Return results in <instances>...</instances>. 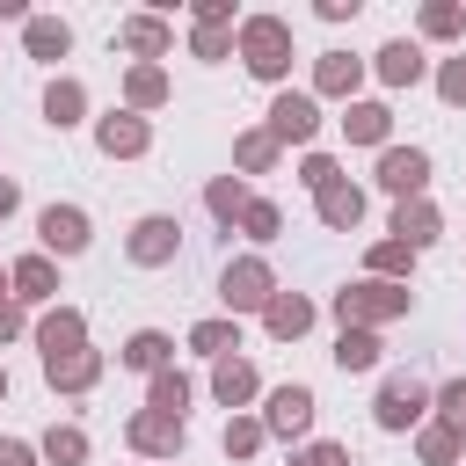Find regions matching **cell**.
Here are the masks:
<instances>
[{
  "mask_svg": "<svg viewBox=\"0 0 466 466\" xmlns=\"http://www.w3.org/2000/svg\"><path fill=\"white\" fill-rule=\"evenodd\" d=\"M44 371H51L58 386H87V379H95V357H80V320H73V313L44 320Z\"/></svg>",
  "mask_w": 466,
  "mask_h": 466,
  "instance_id": "1",
  "label": "cell"
},
{
  "mask_svg": "<svg viewBox=\"0 0 466 466\" xmlns=\"http://www.w3.org/2000/svg\"><path fill=\"white\" fill-rule=\"evenodd\" d=\"M415 415H422V386H415V379H386V393H379V422H386V430H408Z\"/></svg>",
  "mask_w": 466,
  "mask_h": 466,
  "instance_id": "2",
  "label": "cell"
},
{
  "mask_svg": "<svg viewBox=\"0 0 466 466\" xmlns=\"http://www.w3.org/2000/svg\"><path fill=\"white\" fill-rule=\"evenodd\" d=\"M306 422H313V393H306V386H277V400H269V430L291 437V430H306Z\"/></svg>",
  "mask_w": 466,
  "mask_h": 466,
  "instance_id": "3",
  "label": "cell"
},
{
  "mask_svg": "<svg viewBox=\"0 0 466 466\" xmlns=\"http://www.w3.org/2000/svg\"><path fill=\"white\" fill-rule=\"evenodd\" d=\"M248 66L255 73H284V29L277 22H255L248 29Z\"/></svg>",
  "mask_w": 466,
  "mask_h": 466,
  "instance_id": "4",
  "label": "cell"
},
{
  "mask_svg": "<svg viewBox=\"0 0 466 466\" xmlns=\"http://www.w3.org/2000/svg\"><path fill=\"white\" fill-rule=\"evenodd\" d=\"M313 124H320V116H313L306 95H284V102L269 109V131H277V138H313Z\"/></svg>",
  "mask_w": 466,
  "mask_h": 466,
  "instance_id": "5",
  "label": "cell"
},
{
  "mask_svg": "<svg viewBox=\"0 0 466 466\" xmlns=\"http://www.w3.org/2000/svg\"><path fill=\"white\" fill-rule=\"evenodd\" d=\"M422 175H430V160H422V153H386V160H379V182H386V189H400V197H415V189H422Z\"/></svg>",
  "mask_w": 466,
  "mask_h": 466,
  "instance_id": "6",
  "label": "cell"
},
{
  "mask_svg": "<svg viewBox=\"0 0 466 466\" xmlns=\"http://www.w3.org/2000/svg\"><path fill=\"white\" fill-rule=\"evenodd\" d=\"M44 240H51L58 255H80V248H87V218H80V211H58V204H51V211H44Z\"/></svg>",
  "mask_w": 466,
  "mask_h": 466,
  "instance_id": "7",
  "label": "cell"
},
{
  "mask_svg": "<svg viewBox=\"0 0 466 466\" xmlns=\"http://www.w3.org/2000/svg\"><path fill=\"white\" fill-rule=\"evenodd\" d=\"M262 299H269V269H262V262L226 269V306H262Z\"/></svg>",
  "mask_w": 466,
  "mask_h": 466,
  "instance_id": "8",
  "label": "cell"
},
{
  "mask_svg": "<svg viewBox=\"0 0 466 466\" xmlns=\"http://www.w3.org/2000/svg\"><path fill=\"white\" fill-rule=\"evenodd\" d=\"M408 291H386V284H364V291H342V320L350 313H400Z\"/></svg>",
  "mask_w": 466,
  "mask_h": 466,
  "instance_id": "9",
  "label": "cell"
},
{
  "mask_svg": "<svg viewBox=\"0 0 466 466\" xmlns=\"http://www.w3.org/2000/svg\"><path fill=\"white\" fill-rule=\"evenodd\" d=\"M167 248H175V226H167V218H146V226L131 233V255H138V262H167Z\"/></svg>",
  "mask_w": 466,
  "mask_h": 466,
  "instance_id": "10",
  "label": "cell"
},
{
  "mask_svg": "<svg viewBox=\"0 0 466 466\" xmlns=\"http://www.w3.org/2000/svg\"><path fill=\"white\" fill-rule=\"evenodd\" d=\"M357 211H364V197H357V189H342V182H328V189H320V218H328V226H357Z\"/></svg>",
  "mask_w": 466,
  "mask_h": 466,
  "instance_id": "11",
  "label": "cell"
},
{
  "mask_svg": "<svg viewBox=\"0 0 466 466\" xmlns=\"http://www.w3.org/2000/svg\"><path fill=\"white\" fill-rule=\"evenodd\" d=\"M131 437H138V451H167V444H182V415H146Z\"/></svg>",
  "mask_w": 466,
  "mask_h": 466,
  "instance_id": "12",
  "label": "cell"
},
{
  "mask_svg": "<svg viewBox=\"0 0 466 466\" xmlns=\"http://www.w3.org/2000/svg\"><path fill=\"white\" fill-rule=\"evenodd\" d=\"M211 386H218V400H226V408H240V400L255 393V371L233 357V364H218V379H211Z\"/></svg>",
  "mask_w": 466,
  "mask_h": 466,
  "instance_id": "13",
  "label": "cell"
},
{
  "mask_svg": "<svg viewBox=\"0 0 466 466\" xmlns=\"http://www.w3.org/2000/svg\"><path fill=\"white\" fill-rule=\"evenodd\" d=\"M102 146H109V153H138V146H146V124H131V116H109V124H102Z\"/></svg>",
  "mask_w": 466,
  "mask_h": 466,
  "instance_id": "14",
  "label": "cell"
},
{
  "mask_svg": "<svg viewBox=\"0 0 466 466\" xmlns=\"http://www.w3.org/2000/svg\"><path fill=\"white\" fill-rule=\"evenodd\" d=\"M306 320H313V306H306V299H277V306H269V335H299Z\"/></svg>",
  "mask_w": 466,
  "mask_h": 466,
  "instance_id": "15",
  "label": "cell"
},
{
  "mask_svg": "<svg viewBox=\"0 0 466 466\" xmlns=\"http://www.w3.org/2000/svg\"><path fill=\"white\" fill-rule=\"evenodd\" d=\"M393 233H408V248H422V240L437 233V218H430V204H415V211L400 204V218H393Z\"/></svg>",
  "mask_w": 466,
  "mask_h": 466,
  "instance_id": "16",
  "label": "cell"
},
{
  "mask_svg": "<svg viewBox=\"0 0 466 466\" xmlns=\"http://www.w3.org/2000/svg\"><path fill=\"white\" fill-rule=\"evenodd\" d=\"M160 357H167V335H131V350H124V364H138V371H160Z\"/></svg>",
  "mask_w": 466,
  "mask_h": 466,
  "instance_id": "17",
  "label": "cell"
},
{
  "mask_svg": "<svg viewBox=\"0 0 466 466\" xmlns=\"http://www.w3.org/2000/svg\"><path fill=\"white\" fill-rule=\"evenodd\" d=\"M379 58H386V80H415V73H422V58H415V44H386Z\"/></svg>",
  "mask_w": 466,
  "mask_h": 466,
  "instance_id": "18",
  "label": "cell"
},
{
  "mask_svg": "<svg viewBox=\"0 0 466 466\" xmlns=\"http://www.w3.org/2000/svg\"><path fill=\"white\" fill-rule=\"evenodd\" d=\"M371 357H379V342H371V335H342V350H335V364H342V371H364Z\"/></svg>",
  "mask_w": 466,
  "mask_h": 466,
  "instance_id": "19",
  "label": "cell"
},
{
  "mask_svg": "<svg viewBox=\"0 0 466 466\" xmlns=\"http://www.w3.org/2000/svg\"><path fill=\"white\" fill-rule=\"evenodd\" d=\"M182 400H189V386H182L175 371H160V379H153V408H160V415H182Z\"/></svg>",
  "mask_w": 466,
  "mask_h": 466,
  "instance_id": "20",
  "label": "cell"
},
{
  "mask_svg": "<svg viewBox=\"0 0 466 466\" xmlns=\"http://www.w3.org/2000/svg\"><path fill=\"white\" fill-rule=\"evenodd\" d=\"M29 51H36V58H58V51H66V29H58V22H29Z\"/></svg>",
  "mask_w": 466,
  "mask_h": 466,
  "instance_id": "21",
  "label": "cell"
},
{
  "mask_svg": "<svg viewBox=\"0 0 466 466\" xmlns=\"http://www.w3.org/2000/svg\"><path fill=\"white\" fill-rule=\"evenodd\" d=\"M342 124H350V138H386V109H371V102H364V109H350Z\"/></svg>",
  "mask_w": 466,
  "mask_h": 466,
  "instance_id": "22",
  "label": "cell"
},
{
  "mask_svg": "<svg viewBox=\"0 0 466 466\" xmlns=\"http://www.w3.org/2000/svg\"><path fill=\"white\" fill-rule=\"evenodd\" d=\"M15 284H22V299H44V291H51V262H22Z\"/></svg>",
  "mask_w": 466,
  "mask_h": 466,
  "instance_id": "23",
  "label": "cell"
},
{
  "mask_svg": "<svg viewBox=\"0 0 466 466\" xmlns=\"http://www.w3.org/2000/svg\"><path fill=\"white\" fill-rule=\"evenodd\" d=\"M44 109H51V124H73V109H80V87H51V102H44Z\"/></svg>",
  "mask_w": 466,
  "mask_h": 466,
  "instance_id": "24",
  "label": "cell"
},
{
  "mask_svg": "<svg viewBox=\"0 0 466 466\" xmlns=\"http://www.w3.org/2000/svg\"><path fill=\"white\" fill-rule=\"evenodd\" d=\"M189 342H197V350H211V357H218V350H226V342H233V328H218V320H204V328H197V335H189Z\"/></svg>",
  "mask_w": 466,
  "mask_h": 466,
  "instance_id": "25",
  "label": "cell"
},
{
  "mask_svg": "<svg viewBox=\"0 0 466 466\" xmlns=\"http://www.w3.org/2000/svg\"><path fill=\"white\" fill-rule=\"evenodd\" d=\"M320 80H328V87H350V80H357V58H328Z\"/></svg>",
  "mask_w": 466,
  "mask_h": 466,
  "instance_id": "26",
  "label": "cell"
},
{
  "mask_svg": "<svg viewBox=\"0 0 466 466\" xmlns=\"http://www.w3.org/2000/svg\"><path fill=\"white\" fill-rule=\"evenodd\" d=\"M248 233L269 240V233H277V211H269V204H248Z\"/></svg>",
  "mask_w": 466,
  "mask_h": 466,
  "instance_id": "27",
  "label": "cell"
},
{
  "mask_svg": "<svg viewBox=\"0 0 466 466\" xmlns=\"http://www.w3.org/2000/svg\"><path fill=\"white\" fill-rule=\"evenodd\" d=\"M255 437H262L255 422H233V430H226V451H255Z\"/></svg>",
  "mask_w": 466,
  "mask_h": 466,
  "instance_id": "28",
  "label": "cell"
},
{
  "mask_svg": "<svg viewBox=\"0 0 466 466\" xmlns=\"http://www.w3.org/2000/svg\"><path fill=\"white\" fill-rule=\"evenodd\" d=\"M444 415H451V422H466V379H451V386H444Z\"/></svg>",
  "mask_w": 466,
  "mask_h": 466,
  "instance_id": "29",
  "label": "cell"
},
{
  "mask_svg": "<svg viewBox=\"0 0 466 466\" xmlns=\"http://www.w3.org/2000/svg\"><path fill=\"white\" fill-rule=\"evenodd\" d=\"M444 95H451V102H466V58H459V66L444 73Z\"/></svg>",
  "mask_w": 466,
  "mask_h": 466,
  "instance_id": "30",
  "label": "cell"
},
{
  "mask_svg": "<svg viewBox=\"0 0 466 466\" xmlns=\"http://www.w3.org/2000/svg\"><path fill=\"white\" fill-rule=\"evenodd\" d=\"M306 466H342V451H335V444H313V451H306Z\"/></svg>",
  "mask_w": 466,
  "mask_h": 466,
  "instance_id": "31",
  "label": "cell"
},
{
  "mask_svg": "<svg viewBox=\"0 0 466 466\" xmlns=\"http://www.w3.org/2000/svg\"><path fill=\"white\" fill-rule=\"evenodd\" d=\"M0 466H29V451L22 444H0Z\"/></svg>",
  "mask_w": 466,
  "mask_h": 466,
  "instance_id": "32",
  "label": "cell"
},
{
  "mask_svg": "<svg viewBox=\"0 0 466 466\" xmlns=\"http://www.w3.org/2000/svg\"><path fill=\"white\" fill-rule=\"evenodd\" d=\"M7 211H15V182H0V218H7Z\"/></svg>",
  "mask_w": 466,
  "mask_h": 466,
  "instance_id": "33",
  "label": "cell"
},
{
  "mask_svg": "<svg viewBox=\"0 0 466 466\" xmlns=\"http://www.w3.org/2000/svg\"><path fill=\"white\" fill-rule=\"evenodd\" d=\"M0 393H7V379H0Z\"/></svg>",
  "mask_w": 466,
  "mask_h": 466,
  "instance_id": "34",
  "label": "cell"
},
{
  "mask_svg": "<svg viewBox=\"0 0 466 466\" xmlns=\"http://www.w3.org/2000/svg\"><path fill=\"white\" fill-rule=\"evenodd\" d=\"M0 306H7V299H0Z\"/></svg>",
  "mask_w": 466,
  "mask_h": 466,
  "instance_id": "35",
  "label": "cell"
}]
</instances>
